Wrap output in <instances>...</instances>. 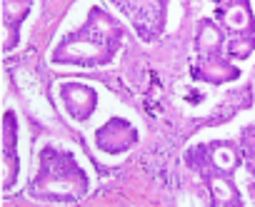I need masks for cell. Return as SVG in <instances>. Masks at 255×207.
Returning a JSON list of instances; mask_svg holds the SVG:
<instances>
[{"mask_svg": "<svg viewBox=\"0 0 255 207\" xmlns=\"http://www.w3.org/2000/svg\"><path fill=\"white\" fill-rule=\"evenodd\" d=\"M255 50V35H238L235 40H230L228 43V53L233 57H248L250 53Z\"/></svg>", "mask_w": 255, "mask_h": 207, "instance_id": "cell-12", "label": "cell"}, {"mask_svg": "<svg viewBox=\"0 0 255 207\" xmlns=\"http://www.w3.org/2000/svg\"><path fill=\"white\" fill-rule=\"evenodd\" d=\"M193 75L200 80H208V82H228V80H235L240 75V70L233 63H228V60H223L220 55H205L195 65Z\"/></svg>", "mask_w": 255, "mask_h": 207, "instance_id": "cell-8", "label": "cell"}, {"mask_svg": "<svg viewBox=\"0 0 255 207\" xmlns=\"http://www.w3.org/2000/svg\"><path fill=\"white\" fill-rule=\"evenodd\" d=\"M30 13V0H3V20H5V50H13L18 43L20 23Z\"/></svg>", "mask_w": 255, "mask_h": 207, "instance_id": "cell-9", "label": "cell"}, {"mask_svg": "<svg viewBox=\"0 0 255 207\" xmlns=\"http://www.w3.org/2000/svg\"><path fill=\"white\" fill-rule=\"evenodd\" d=\"M83 190H85V175L68 152L55 148H45L40 152V170L33 185L35 195L70 202L80 197Z\"/></svg>", "mask_w": 255, "mask_h": 207, "instance_id": "cell-2", "label": "cell"}, {"mask_svg": "<svg viewBox=\"0 0 255 207\" xmlns=\"http://www.w3.org/2000/svg\"><path fill=\"white\" fill-rule=\"evenodd\" d=\"M218 20H220V28H225L233 35H248L255 28L248 0H233L228 5H220Z\"/></svg>", "mask_w": 255, "mask_h": 207, "instance_id": "cell-7", "label": "cell"}, {"mask_svg": "<svg viewBox=\"0 0 255 207\" xmlns=\"http://www.w3.org/2000/svg\"><path fill=\"white\" fill-rule=\"evenodd\" d=\"M60 100L65 110L75 117V120H88L98 105L95 90L88 85H80V82H63L60 85Z\"/></svg>", "mask_w": 255, "mask_h": 207, "instance_id": "cell-6", "label": "cell"}, {"mask_svg": "<svg viewBox=\"0 0 255 207\" xmlns=\"http://www.w3.org/2000/svg\"><path fill=\"white\" fill-rule=\"evenodd\" d=\"M218 5H228V3H233V0H215Z\"/></svg>", "mask_w": 255, "mask_h": 207, "instance_id": "cell-13", "label": "cell"}, {"mask_svg": "<svg viewBox=\"0 0 255 207\" xmlns=\"http://www.w3.org/2000/svg\"><path fill=\"white\" fill-rule=\"evenodd\" d=\"M123 45V28L103 8H90L85 25L60 40L53 50V63L95 68L108 65Z\"/></svg>", "mask_w": 255, "mask_h": 207, "instance_id": "cell-1", "label": "cell"}, {"mask_svg": "<svg viewBox=\"0 0 255 207\" xmlns=\"http://www.w3.org/2000/svg\"><path fill=\"white\" fill-rule=\"evenodd\" d=\"M190 165L195 170H200L208 177L215 175H230L233 170L240 165V152L233 142H210V145H200L193 152L188 155Z\"/></svg>", "mask_w": 255, "mask_h": 207, "instance_id": "cell-4", "label": "cell"}, {"mask_svg": "<svg viewBox=\"0 0 255 207\" xmlns=\"http://www.w3.org/2000/svg\"><path fill=\"white\" fill-rule=\"evenodd\" d=\"M138 140V132L130 122H125L120 117H113L108 120L105 125L95 132V142L98 148L110 152V155H118V152H125L128 148H133Z\"/></svg>", "mask_w": 255, "mask_h": 207, "instance_id": "cell-5", "label": "cell"}, {"mask_svg": "<svg viewBox=\"0 0 255 207\" xmlns=\"http://www.w3.org/2000/svg\"><path fill=\"white\" fill-rule=\"evenodd\" d=\"M110 3L130 20V25L145 43H153L163 33L168 0H110Z\"/></svg>", "mask_w": 255, "mask_h": 207, "instance_id": "cell-3", "label": "cell"}, {"mask_svg": "<svg viewBox=\"0 0 255 207\" xmlns=\"http://www.w3.org/2000/svg\"><path fill=\"white\" fill-rule=\"evenodd\" d=\"M3 132H5V165H8V180H5V185H10L13 182V168H15V120H13V113H8L5 115V128H3Z\"/></svg>", "mask_w": 255, "mask_h": 207, "instance_id": "cell-11", "label": "cell"}, {"mask_svg": "<svg viewBox=\"0 0 255 207\" xmlns=\"http://www.w3.org/2000/svg\"><path fill=\"white\" fill-rule=\"evenodd\" d=\"M195 48L200 57L205 55H220L223 48V30L212 23V20H203L198 25V38H195Z\"/></svg>", "mask_w": 255, "mask_h": 207, "instance_id": "cell-10", "label": "cell"}]
</instances>
